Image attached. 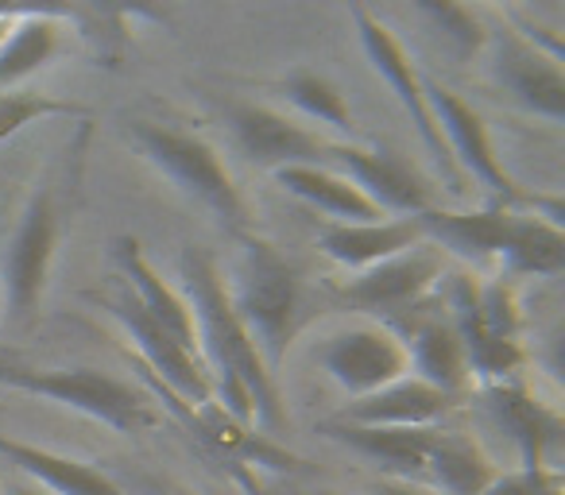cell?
<instances>
[{"label":"cell","mask_w":565,"mask_h":495,"mask_svg":"<svg viewBox=\"0 0 565 495\" xmlns=\"http://www.w3.org/2000/svg\"><path fill=\"white\" fill-rule=\"evenodd\" d=\"M58 244V217L51 194H35L28 202L20 228L9 244L4 256V291H9V306L17 318H32L43 299V287L51 276V260H55Z\"/></svg>","instance_id":"7c38bea8"},{"label":"cell","mask_w":565,"mask_h":495,"mask_svg":"<svg viewBox=\"0 0 565 495\" xmlns=\"http://www.w3.org/2000/svg\"><path fill=\"white\" fill-rule=\"evenodd\" d=\"M228 302L248 330L259 361L275 376L287 361L295 333H299V279H295V268L267 240L244 236Z\"/></svg>","instance_id":"7a4b0ae2"},{"label":"cell","mask_w":565,"mask_h":495,"mask_svg":"<svg viewBox=\"0 0 565 495\" xmlns=\"http://www.w3.org/2000/svg\"><path fill=\"white\" fill-rule=\"evenodd\" d=\"M9 24H12V17H4V12H0V40L9 35Z\"/></svg>","instance_id":"d6a6232c"},{"label":"cell","mask_w":565,"mask_h":495,"mask_svg":"<svg viewBox=\"0 0 565 495\" xmlns=\"http://www.w3.org/2000/svg\"><path fill=\"white\" fill-rule=\"evenodd\" d=\"M407 361H411L415 379H423L426 387L449 395V399H457L472 379L465 345L449 322H423L418 325V330L411 333Z\"/></svg>","instance_id":"7402d4cb"},{"label":"cell","mask_w":565,"mask_h":495,"mask_svg":"<svg viewBox=\"0 0 565 495\" xmlns=\"http://www.w3.org/2000/svg\"><path fill=\"white\" fill-rule=\"evenodd\" d=\"M275 182H279L287 194L302 197L315 209L338 217V225H372V220H384L387 213L380 205H372L345 174L330 171V166H287V171H275Z\"/></svg>","instance_id":"44dd1931"},{"label":"cell","mask_w":565,"mask_h":495,"mask_svg":"<svg viewBox=\"0 0 565 495\" xmlns=\"http://www.w3.org/2000/svg\"><path fill=\"white\" fill-rule=\"evenodd\" d=\"M0 387L63 402V407L82 410V415H89L94 422L109 426L117 433H136L151 426V410L143 402V395L136 387H128L125 379L105 376L97 368H4L0 372Z\"/></svg>","instance_id":"277c9868"},{"label":"cell","mask_w":565,"mask_h":495,"mask_svg":"<svg viewBox=\"0 0 565 495\" xmlns=\"http://www.w3.org/2000/svg\"><path fill=\"white\" fill-rule=\"evenodd\" d=\"M58 51V24L47 12H28L12 17L9 35L0 40V94L20 89V82L32 78L35 71L55 58Z\"/></svg>","instance_id":"d4e9b609"},{"label":"cell","mask_w":565,"mask_h":495,"mask_svg":"<svg viewBox=\"0 0 565 495\" xmlns=\"http://www.w3.org/2000/svg\"><path fill=\"white\" fill-rule=\"evenodd\" d=\"M315 495H338V492H315Z\"/></svg>","instance_id":"836d02e7"},{"label":"cell","mask_w":565,"mask_h":495,"mask_svg":"<svg viewBox=\"0 0 565 495\" xmlns=\"http://www.w3.org/2000/svg\"><path fill=\"white\" fill-rule=\"evenodd\" d=\"M492 43V71L495 82L515 97L523 109L539 112V117L562 125L565 120V74H562V58L550 55L546 47L531 43L523 32H488Z\"/></svg>","instance_id":"52a82bcc"},{"label":"cell","mask_w":565,"mask_h":495,"mask_svg":"<svg viewBox=\"0 0 565 495\" xmlns=\"http://www.w3.org/2000/svg\"><path fill=\"white\" fill-rule=\"evenodd\" d=\"M51 117H86V109L74 101H58L40 89H4L0 94V143L24 132L28 125H40Z\"/></svg>","instance_id":"4316f807"},{"label":"cell","mask_w":565,"mask_h":495,"mask_svg":"<svg viewBox=\"0 0 565 495\" xmlns=\"http://www.w3.org/2000/svg\"><path fill=\"white\" fill-rule=\"evenodd\" d=\"M282 94L291 97L295 109L307 112L310 120L333 128L338 136H353V112H349L345 97L338 94V86H333L330 78L310 74V71L291 74V78L282 82Z\"/></svg>","instance_id":"484cf974"},{"label":"cell","mask_w":565,"mask_h":495,"mask_svg":"<svg viewBox=\"0 0 565 495\" xmlns=\"http://www.w3.org/2000/svg\"><path fill=\"white\" fill-rule=\"evenodd\" d=\"M418 12H423L426 20H434L438 32H446L461 51L488 47V32H492V28H484V20H480L472 9H461V4H446V0H441V4H418Z\"/></svg>","instance_id":"f1b7e54d"},{"label":"cell","mask_w":565,"mask_h":495,"mask_svg":"<svg viewBox=\"0 0 565 495\" xmlns=\"http://www.w3.org/2000/svg\"><path fill=\"white\" fill-rule=\"evenodd\" d=\"M132 140L140 143V151L190 197L213 209L221 220L241 228L248 220V202H244L241 186L233 182V174L225 171L221 155L202 140V136L174 132V128L151 125V120H136Z\"/></svg>","instance_id":"3957f363"},{"label":"cell","mask_w":565,"mask_h":495,"mask_svg":"<svg viewBox=\"0 0 565 495\" xmlns=\"http://www.w3.org/2000/svg\"><path fill=\"white\" fill-rule=\"evenodd\" d=\"M117 263H120V271H125L128 283H132L136 306H140L143 314L159 325V330L171 333L179 345H186V348H194V353H198L194 314H190L186 299H182L174 287H167L163 279H159V271L151 268L148 256L140 252V244L128 240V236H125V240H117Z\"/></svg>","instance_id":"d6986e66"},{"label":"cell","mask_w":565,"mask_h":495,"mask_svg":"<svg viewBox=\"0 0 565 495\" xmlns=\"http://www.w3.org/2000/svg\"><path fill=\"white\" fill-rule=\"evenodd\" d=\"M333 441L349 445L353 453L384 464L392 480H411L426 469L438 430H399V426H349V422H326L322 426Z\"/></svg>","instance_id":"ac0fdd59"},{"label":"cell","mask_w":565,"mask_h":495,"mask_svg":"<svg viewBox=\"0 0 565 495\" xmlns=\"http://www.w3.org/2000/svg\"><path fill=\"white\" fill-rule=\"evenodd\" d=\"M457 399L426 387L423 379L403 376L395 384L380 387L372 395H361L353 399L345 410H341L338 422L349 426H399V430H434L438 418H446L454 410Z\"/></svg>","instance_id":"5bb4252c"},{"label":"cell","mask_w":565,"mask_h":495,"mask_svg":"<svg viewBox=\"0 0 565 495\" xmlns=\"http://www.w3.org/2000/svg\"><path fill=\"white\" fill-rule=\"evenodd\" d=\"M484 495H562V476L554 469H519L511 476H495Z\"/></svg>","instance_id":"f546056e"},{"label":"cell","mask_w":565,"mask_h":495,"mask_svg":"<svg viewBox=\"0 0 565 495\" xmlns=\"http://www.w3.org/2000/svg\"><path fill=\"white\" fill-rule=\"evenodd\" d=\"M484 402H488V415L495 418V426H500L503 433H511V441H515L523 472L546 469L550 441L562 433L557 418L550 415L546 407H539V402H534L519 384H511V379L488 384Z\"/></svg>","instance_id":"e0dca14e"},{"label":"cell","mask_w":565,"mask_h":495,"mask_svg":"<svg viewBox=\"0 0 565 495\" xmlns=\"http://www.w3.org/2000/svg\"><path fill=\"white\" fill-rule=\"evenodd\" d=\"M326 166L345 174V179L384 213L415 217V213L434 209L430 186H426L399 155H392V151H372L349 140H330V148H326Z\"/></svg>","instance_id":"9c48e42d"},{"label":"cell","mask_w":565,"mask_h":495,"mask_svg":"<svg viewBox=\"0 0 565 495\" xmlns=\"http://www.w3.org/2000/svg\"><path fill=\"white\" fill-rule=\"evenodd\" d=\"M441 271H446L441 252L423 240L411 252L392 256V260L376 263L369 271H356V279L341 287V299L369 310V314H399V310L418 306L434 291Z\"/></svg>","instance_id":"8fae6325"},{"label":"cell","mask_w":565,"mask_h":495,"mask_svg":"<svg viewBox=\"0 0 565 495\" xmlns=\"http://www.w3.org/2000/svg\"><path fill=\"white\" fill-rule=\"evenodd\" d=\"M372 495H430V492L415 487L411 480H392V476H384V480H376V484H372Z\"/></svg>","instance_id":"4dcf8cb0"},{"label":"cell","mask_w":565,"mask_h":495,"mask_svg":"<svg viewBox=\"0 0 565 495\" xmlns=\"http://www.w3.org/2000/svg\"><path fill=\"white\" fill-rule=\"evenodd\" d=\"M102 306L109 310L113 318L120 322V330L128 333L140 356L148 361V368L159 376V384H167L182 402L190 407H210L213 402V384H210V372H205L202 356L194 348L179 345L167 330H159L148 314H143L136 302L128 299H102Z\"/></svg>","instance_id":"30bf717a"},{"label":"cell","mask_w":565,"mask_h":495,"mask_svg":"<svg viewBox=\"0 0 565 495\" xmlns=\"http://www.w3.org/2000/svg\"><path fill=\"white\" fill-rule=\"evenodd\" d=\"M477 325L480 333L495 341H515L519 337V302L511 283L492 279V283H477Z\"/></svg>","instance_id":"83f0119b"},{"label":"cell","mask_w":565,"mask_h":495,"mask_svg":"<svg viewBox=\"0 0 565 495\" xmlns=\"http://www.w3.org/2000/svg\"><path fill=\"white\" fill-rule=\"evenodd\" d=\"M353 24H356V35H361V47L364 55H369V63L376 66V74L387 82V86L395 89V97H399L403 112L411 117V125H415L418 140H423V148L434 155V163L441 166V174H446L449 190H461V171H457L454 155H449L446 140H441V128L438 120H434L430 105H426V94H423V74L411 66L407 51H403V43L395 40L392 32H387V24H380L376 17H372L364 4H353Z\"/></svg>","instance_id":"5b68a950"},{"label":"cell","mask_w":565,"mask_h":495,"mask_svg":"<svg viewBox=\"0 0 565 495\" xmlns=\"http://www.w3.org/2000/svg\"><path fill=\"white\" fill-rule=\"evenodd\" d=\"M511 209L492 205V209H426L418 213V225H423L426 244H434L438 252H454L469 263L495 260L503 248V236H508Z\"/></svg>","instance_id":"2e32d148"},{"label":"cell","mask_w":565,"mask_h":495,"mask_svg":"<svg viewBox=\"0 0 565 495\" xmlns=\"http://www.w3.org/2000/svg\"><path fill=\"white\" fill-rule=\"evenodd\" d=\"M423 240L426 236L415 213V217H384V220H372V225H330L318 236V248L333 263H341V268L369 271L376 263L392 260V256L411 252Z\"/></svg>","instance_id":"9a60e30c"},{"label":"cell","mask_w":565,"mask_h":495,"mask_svg":"<svg viewBox=\"0 0 565 495\" xmlns=\"http://www.w3.org/2000/svg\"><path fill=\"white\" fill-rule=\"evenodd\" d=\"M182 287H186L182 299L194 314L198 356L210 372L213 395L221 399L225 415L241 426L259 422L271 433L282 430L279 387L228 302V283L221 279L217 260L202 248H186L182 252Z\"/></svg>","instance_id":"6da1fadb"},{"label":"cell","mask_w":565,"mask_h":495,"mask_svg":"<svg viewBox=\"0 0 565 495\" xmlns=\"http://www.w3.org/2000/svg\"><path fill=\"white\" fill-rule=\"evenodd\" d=\"M495 260L508 276H562L565 268V233L546 217H523L511 209L508 236Z\"/></svg>","instance_id":"603a6c76"},{"label":"cell","mask_w":565,"mask_h":495,"mask_svg":"<svg viewBox=\"0 0 565 495\" xmlns=\"http://www.w3.org/2000/svg\"><path fill=\"white\" fill-rule=\"evenodd\" d=\"M0 495H51V492H43L40 484H0Z\"/></svg>","instance_id":"1f68e13d"},{"label":"cell","mask_w":565,"mask_h":495,"mask_svg":"<svg viewBox=\"0 0 565 495\" xmlns=\"http://www.w3.org/2000/svg\"><path fill=\"white\" fill-rule=\"evenodd\" d=\"M228 125H233L236 143L244 155L264 171H287V166H326V148L330 140L302 125H291L275 109L264 105H236L228 109Z\"/></svg>","instance_id":"4fadbf2b"},{"label":"cell","mask_w":565,"mask_h":495,"mask_svg":"<svg viewBox=\"0 0 565 495\" xmlns=\"http://www.w3.org/2000/svg\"><path fill=\"white\" fill-rule=\"evenodd\" d=\"M423 94H426V105H430L434 120H438L441 140H446L457 171L472 174V179H480L488 190H495V194L503 197V209L515 205V202H526V197L515 190V182H511V174L503 171L500 155L492 151L484 120H480L477 112H472L469 105L454 94V89L441 86V82H434V78H426V74H423Z\"/></svg>","instance_id":"ba28073f"},{"label":"cell","mask_w":565,"mask_h":495,"mask_svg":"<svg viewBox=\"0 0 565 495\" xmlns=\"http://www.w3.org/2000/svg\"><path fill=\"white\" fill-rule=\"evenodd\" d=\"M318 361L330 372V379L353 399L372 395L395 379L411 376L407 341L387 325H353L341 330L318 348Z\"/></svg>","instance_id":"8992f818"},{"label":"cell","mask_w":565,"mask_h":495,"mask_svg":"<svg viewBox=\"0 0 565 495\" xmlns=\"http://www.w3.org/2000/svg\"><path fill=\"white\" fill-rule=\"evenodd\" d=\"M179 495H190V492H179Z\"/></svg>","instance_id":"e575fe53"},{"label":"cell","mask_w":565,"mask_h":495,"mask_svg":"<svg viewBox=\"0 0 565 495\" xmlns=\"http://www.w3.org/2000/svg\"><path fill=\"white\" fill-rule=\"evenodd\" d=\"M423 472L446 495H484L492 487V480L500 476L492 456L477 441L465 438V433H441V430L434 438L430 453H426Z\"/></svg>","instance_id":"cb8c5ba5"},{"label":"cell","mask_w":565,"mask_h":495,"mask_svg":"<svg viewBox=\"0 0 565 495\" xmlns=\"http://www.w3.org/2000/svg\"><path fill=\"white\" fill-rule=\"evenodd\" d=\"M0 456L9 464H17L20 472H28L32 480H40V487L51 495H125L102 469H94L86 461H74V456L51 453V449H40L32 441L4 438L0 433Z\"/></svg>","instance_id":"ffe728a7"}]
</instances>
